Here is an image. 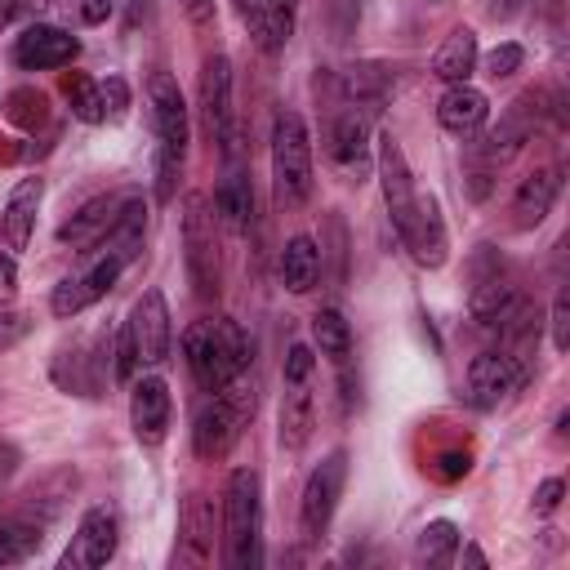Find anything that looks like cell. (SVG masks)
<instances>
[{"label":"cell","instance_id":"1","mask_svg":"<svg viewBox=\"0 0 570 570\" xmlns=\"http://www.w3.org/2000/svg\"><path fill=\"white\" fill-rule=\"evenodd\" d=\"M374 174H379V187H383V205H387V218H392V232L396 240L405 245V254L436 272L445 267L450 258V240H445V218H441V205L436 196L419 191L414 187V174L405 165V151L392 134H379L374 138Z\"/></svg>","mask_w":570,"mask_h":570},{"label":"cell","instance_id":"2","mask_svg":"<svg viewBox=\"0 0 570 570\" xmlns=\"http://www.w3.org/2000/svg\"><path fill=\"white\" fill-rule=\"evenodd\" d=\"M183 361H187L196 387L209 396L223 383H232L240 370H249L254 338L232 316H209V321L187 325V334H183Z\"/></svg>","mask_w":570,"mask_h":570},{"label":"cell","instance_id":"3","mask_svg":"<svg viewBox=\"0 0 570 570\" xmlns=\"http://www.w3.org/2000/svg\"><path fill=\"white\" fill-rule=\"evenodd\" d=\"M254 410H258V379L249 370H240L232 383L209 392L205 405L196 410V419H191V450L200 459H209V463L227 459L232 445L240 441V432L249 428Z\"/></svg>","mask_w":570,"mask_h":570},{"label":"cell","instance_id":"4","mask_svg":"<svg viewBox=\"0 0 570 570\" xmlns=\"http://www.w3.org/2000/svg\"><path fill=\"white\" fill-rule=\"evenodd\" d=\"M147 102H151V125H156V200H174L178 183H183V165H187V102L183 89L169 71H156L147 80Z\"/></svg>","mask_w":570,"mask_h":570},{"label":"cell","instance_id":"5","mask_svg":"<svg viewBox=\"0 0 570 570\" xmlns=\"http://www.w3.org/2000/svg\"><path fill=\"white\" fill-rule=\"evenodd\" d=\"M218 534L232 570H254L263 561V476L254 468H236L227 476Z\"/></svg>","mask_w":570,"mask_h":570},{"label":"cell","instance_id":"6","mask_svg":"<svg viewBox=\"0 0 570 570\" xmlns=\"http://www.w3.org/2000/svg\"><path fill=\"white\" fill-rule=\"evenodd\" d=\"M272 191L276 205H303L312 196V134L294 107L272 120Z\"/></svg>","mask_w":570,"mask_h":570},{"label":"cell","instance_id":"7","mask_svg":"<svg viewBox=\"0 0 570 570\" xmlns=\"http://www.w3.org/2000/svg\"><path fill=\"white\" fill-rule=\"evenodd\" d=\"M183 263L196 298H218L223 289V254H218V214L205 191L183 200Z\"/></svg>","mask_w":570,"mask_h":570},{"label":"cell","instance_id":"8","mask_svg":"<svg viewBox=\"0 0 570 570\" xmlns=\"http://www.w3.org/2000/svg\"><path fill=\"white\" fill-rule=\"evenodd\" d=\"M343 485H347V450H330L307 472L303 494H298V534H303V543H321V534L330 530L334 508L343 499Z\"/></svg>","mask_w":570,"mask_h":570},{"label":"cell","instance_id":"9","mask_svg":"<svg viewBox=\"0 0 570 570\" xmlns=\"http://www.w3.org/2000/svg\"><path fill=\"white\" fill-rule=\"evenodd\" d=\"M120 272H125V258H120V254H111V249H102L85 272L62 276V281L53 285V294H49V312H53L58 321L80 316V312H85V307H94L102 294H111V285L120 281Z\"/></svg>","mask_w":570,"mask_h":570},{"label":"cell","instance_id":"10","mask_svg":"<svg viewBox=\"0 0 570 570\" xmlns=\"http://www.w3.org/2000/svg\"><path fill=\"white\" fill-rule=\"evenodd\" d=\"M530 379V365L521 356H512L508 347L499 352H481L468 361V401L476 410H494L499 401H508L512 392H521Z\"/></svg>","mask_w":570,"mask_h":570},{"label":"cell","instance_id":"11","mask_svg":"<svg viewBox=\"0 0 570 570\" xmlns=\"http://www.w3.org/2000/svg\"><path fill=\"white\" fill-rule=\"evenodd\" d=\"M196 111H200L205 138L227 151V142H232V62H227V53H209L200 62Z\"/></svg>","mask_w":570,"mask_h":570},{"label":"cell","instance_id":"12","mask_svg":"<svg viewBox=\"0 0 570 570\" xmlns=\"http://www.w3.org/2000/svg\"><path fill=\"white\" fill-rule=\"evenodd\" d=\"M125 325H129V338L138 347V365L156 370V365L169 361V352H174V325H169V303H165V294L156 285L134 298Z\"/></svg>","mask_w":570,"mask_h":570},{"label":"cell","instance_id":"13","mask_svg":"<svg viewBox=\"0 0 570 570\" xmlns=\"http://www.w3.org/2000/svg\"><path fill=\"white\" fill-rule=\"evenodd\" d=\"M116 543H120V521H116V512H111L107 503H94V508L80 517V525H76L67 552L58 557V566H62V570H98V566H107V561L116 557Z\"/></svg>","mask_w":570,"mask_h":570},{"label":"cell","instance_id":"14","mask_svg":"<svg viewBox=\"0 0 570 570\" xmlns=\"http://www.w3.org/2000/svg\"><path fill=\"white\" fill-rule=\"evenodd\" d=\"M169 414H174V401H169V383L160 374H142L129 383V428H134L138 445L156 450L169 436Z\"/></svg>","mask_w":570,"mask_h":570},{"label":"cell","instance_id":"15","mask_svg":"<svg viewBox=\"0 0 570 570\" xmlns=\"http://www.w3.org/2000/svg\"><path fill=\"white\" fill-rule=\"evenodd\" d=\"M330 160H334V169L347 183H361L365 178V169L374 165V142H370L365 111L347 107V111L334 116V125H330Z\"/></svg>","mask_w":570,"mask_h":570},{"label":"cell","instance_id":"16","mask_svg":"<svg viewBox=\"0 0 570 570\" xmlns=\"http://www.w3.org/2000/svg\"><path fill=\"white\" fill-rule=\"evenodd\" d=\"M76 53H80V40L62 27H49V22H31L13 40V62L22 71H53V67L76 62Z\"/></svg>","mask_w":570,"mask_h":570},{"label":"cell","instance_id":"17","mask_svg":"<svg viewBox=\"0 0 570 570\" xmlns=\"http://www.w3.org/2000/svg\"><path fill=\"white\" fill-rule=\"evenodd\" d=\"M281 414H276V441L281 450L298 454L312 441L316 428V401H312V379H281Z\"/></svg>","mask_w":570,"mask_h":570},{"label":"cell","instance_id":"18","mask_svg":"<svg viewBox=\"0 0 570 570\" xmlns=\"http://www.w3.org/2000/svg\"><path fill=\"white\" fill-rule=\"evenodd\" d=\"M214 539H218V517H214V503L205 494H187L183 508H178V561H209L214 557Z\"/></svg>","mask_w":570,"mask_h":570},{"label":"cell","instance_id":"19","mask_svg":"<svg viewBox=\"0 0 570 570\" xmlns=\"http://www.w3.org/2000/svg\"><path fill=\"white\" fill-rule=\"evenodd\" d=\"M125 191H111V196H94L85 200L62 227H58V245H71V249H85V245H102V236L111 232L116 214L125 209Z\"/></svg>","mask_w":570,"mask_h":570},{"label":"cell","instance_id":"20","mask_svg":"<svg viewBox=\"0 0 570 570\" xmlns=\"http://www.w3.org/2000/svg\"><path fill=\"white\" fill-rule=\"evenodd\" d=\"M557 196H561V169L557 165H543V169L525 174L521 187H517V196H512V227L534 232L552 214Z\"/></svg>","mask_w":570,"mask_h":570},{"label":"cell","instance_id":"21","mask_svg":"<svg viewBox=\"0 0 570 570\" xmlns=\"http://www.w3.org/2000/svg\"><path fill=\"white\" fill-rule=\"evenodd\" d=\"M40 200H45V183L40 178H18L4 209H0V232H4V249H27L31 232H36V214H40Z\"/></svg>","mask_w":570,"mask_h":570},{"label":"cell","instance_id":"22","mask_svg":"<svg viewBox=\"0 0 570 570\" xmlns=\"http://www.w3.org/2000/svg\"><path fill=\"white\" fill-rule=\"evenodd\" d=\"M436 120H441V129L445 134H454V138H472L485 120H490V98L476 89V85H450L445 94H441V102H436Z\"/></svg>","mask_w":570,"mask_h":570},{"label":"cell","instance_id":"23","mask_svg":"<svg viewBox=\"0 0 570 570\" xmlns=\"http://www.w3.org/2000/svg\"><path fill=\"white\" fill-rule=\"evenodd\" d=\"M214 214L227 232H249V223H254V183L240 165H232L223 174V183L214 187Z\"/></svg>","mask_w":570,"mask_h":570},{"label":"cell","instance_id":"24","mask_svg":"<svg viewBox=\"0 0 570 570\" xmlns=\"http://www.w3.org/2000/svg\"><path fill=\"white\" fill-rule=\"evenodd\" d=\"M476 58H481V45H476V31L472 27H454L441 49L432 53V76L445 80V85H463L472 71H476Z\"/></svg>","mask_w":570,"mask_h":570},{"label":"cell","instance_id":"25","mask_svg":"<svg viewBox=\"0 0 570 570\" xmlns=\"http://www.w3.org/2000/svg\"><path fill=\"white\" fill-rule=\"evenodd\" d=\"M321 267H325V258H321V245L312 236L298 232V236L285 240V249H281V285L289 294H307L321 281Z\"/></svg>","mask_w":570,"mask_h":570},{"label":"cell","instance_id":"26","mask_svg":"<svg viewBox=\"0 0 570 570\" xmlns=\"http://www.w3.org/2000/svg\"><path fill=\"white\" fill-rule=\"evenodd\" d=\"M45 525H49V517H31V512L4 517L0 521V566L31 561L40 552V543H45Z\"/></svg>","mask_w":570,"mask_h":570},{"label":"cell","instance_id":"27","mask_svg":"<svg viewBox=\"0 0 570 570\" xmlns=\"http://www.w3.org/2000/svg\"><path fill=\"white\" fill-rule=\"evenodd\" d=\"M396 89L392 71L387 67H374V62H361V67H347L343 71V98L356 107V111H379V102Z\"/></svg>","mask_w":570,"mask_h":570},{"label":"cell","instance_id":"28","mask_svg":"<svg viewBox=\"0 0 570 570\" xmlns=\"http://www.w3.org/2000/svg\"><path fill=\"white\" fill-rule=\"evenodd\" d=\"M312 347L325 361H334L338 370L347 365V356H352V325H347V316L338 307H316V316H312Z\"/></svg>","mask_w":570,"mask_h":570},{"label":"cell","instance_id":"29","mask_svg":"<svg viewBox=\"0 0 570 570\" xmlns=\"http://www.w3.org/2000/svg\"><path fill=\"white\" fill-rule=\"evenodd\" d=\"M142 236H147V209H142V200H138V196H129V200H125V209L116 214L111 232L102 236V249H111V254H120V258L129 263V258H138Z\"/></svg>","mask_w":570,"mask_h":570},{"label":"cell","instance_id":"30","mask_svg":"<svg viewBox=\"0 0 570 570\" xmlns=\"http://www.w3.org/2000/svg\"><path fill=\"white\" fill-rule=\"evenodd\" d=\"M521 298V289L508 281V276H485V281H476L472 285V298H468V312H472V321H481V325H494L512 303Z\"/></svg>","mask_w":570,"mask_h":570},{"label":"cell","instance_id":"31","mask_svg":"<svg viewBox=\"0 0 570 570\" xmlns=\"http://www.w3.org/2000/svg\"><path fill=\"white\" fill-rule=\"evenodd\" d=\"M459 543H463L459 525H454L450 517H436V521H428V525L419 530V539H414V561H423V566H450V561L459 557Z\"/></svg>","mask_w":570,"mask_h":570},{"label":"cell","instance_id":"32","mask_svg":"<svg viewBox=\"0 0 570 570\" xmlns=\"http://www.w3.org/2000/svg\"><path fill=\"white\" fill-rule=\"evenodd\" d=\"M62 98H67V107H71L76 120H85V125H102V120H107V111H102V89H98V80L85 76V71H67V76H62Z\"/></svg>","mask_w":570,"mask_h":570},{"label":"cell","instance_id":"33","mask_svg":"<svg viewBox=\"0 0 570 570\" xmlns=\"http://www.w3.org/2000/svg\"><path fill=\"white\" fill-rule=\"evenodd\" d=\"M4 116L18 125V129H40L45 120H49V98L40 94V89H31V85H22V89H9V98H4Z\"/></svg>","mask_w":570,"mask_h":570},{"label":"cell","instance_id":"34","mask_svg":"<svg viewBox=\"0 0 570 570\" xmlns=\"http://www.w3.org/2000/svg\"><path fill=\"white\" fill-rule=\"evenodd\" d=\"M294 13H298V0H267V31H263V45L267 53L285 49V40L294 36Z\"/></svg>","mask_w":570,"mask_h":570},{"label":"cell","instance_id":"35","mask_svg":"<svg viewBox=\"0 0 570 570\" xmlns=\"http://www.w3.org/2000/svg\"><path fill=\"white\" fill-rule=\"evenodd\" d=\"M481 62V71L490 76V80H508L512 71H521V62H525V49L517 45V40H503V45H494L485 58H476Z\"/></svg>","mask_w":570,"mask_h":570},{"label":"cell","instance_id":"36","mask_svg":"<svg viewBox=\"0 0 570 570\" xmlns=\"http://www.w3.org/2000/svg\"><path fill=\"white\" fill-rule=\"evenodd\" d=\"M134 374H138V347L129 338V325H120L111 334V379L116 383H134Z\"/></svg>","mask_w":570,"mask_h":570},{"label":"cell","instance_id":"37","mask_svg":"<svg viewBox=\"0 0 570 570\" xmlns=\"http://www.w3.org/2000/svg\"><path fill=\"white\" fill-rule=\"evenodd\" d=\"M98 89H102V111H107V120H111V125L125 120V116H129V85H125V76H107V80H98Z\"/></svg>","mask_w":570,"mask_h":570},{"label":"cell","instance_id":"38","mask_svg":"<svg viewBox=\"0 0 570 570\" xmlns=\"http://www.w3.org/2000/svg\"><path fill=\"white\" fill-rule=\"evenodd\" d=\"M548 325H552V347H557V352H566V347H570V294H566V285H561V289H557V298H552Z\"/></svg>","mask_w":570,"mask_h":570},{"label":"cell","instance_id":"39","mask_svg":"<svg viewBox=\"0 0 570 570\" xmlns=\"http://www.w3.org/2000/svg\"><path fill=\"white\" fill-rule=\"evenodd\" d=\"M312 370H316V347H307V343H289L285 365H281V379H312Z\"/></svg>","mask_w":570,"mask_h":570},{"label":"cell","instance_id":"40","mask_svg":"<svg viewBox=\"0 0 570 570\" xmlns=\"http://www.w3.org/2000/svg\"><path fill=\"white\" fill-rule=\"evenodd\" d=\"M232 9H236V18L249 27L254 45H263V31H267V0H232Z\"/></svg>","mask_w":570,"mask_h":570},{"label":"cell","instance_id":"41","mask_svg":"<svg viewBox=\"0 0 570 570\" xmlns=\"http://www.w3.org/2000/svg\"><path fill=\"white\" fill-rule=\"evenodd\" d=\"M27 334H31V316H27V312H4V307H0V352L13 347V343H22Z\"/></svg>","mask_w":570,"mask_h":570},{"label":"cell","instance_id":"42","mask_svg":"<svg viewBox=\"0 0 570 570\" xmlns=\"http://www.w3.org/2000/svg\"><path fill=\"white\" fill-rule=\"evenodd\" d=\"M561 494H566V485H561V476H548L539 490H534V512H557L561 508Z\"/></svg>","mask_w":570,"mask_h":570},{"label":"cell","instance_id":"43","mask_svg":"<svg viewBox=\"0 0 570 570\" xmlns=\"http://www.w3.org/2000/svg\"><path fill=\"white\" fill-rule=\"evenodd\" d=\"M13 294H18V263L9 249H0V307L13 303Z\"/></svg>","mask_w":570,"mask_h":570},{"label":"cell","instance_id":"44","mask_svg":"<svg viewBox=\"0 0 570 570\" xmlns=\"http://www.w3.org/2000/svg\"><path fill=\"white\" fill-rule=\"evenodd\" d=\"M76 9H80V22H85V27H102V22L111 18L116 0H80Z\"/></svg>","mask_w":570,"mask_h":570},{"label":"cell","instance_id":"45","mask_svg":"<svg viewBox=\"0 0 570 570\" xmlns=\"http://www.w3.org/2000/svg\"><path fill=\"white\" fill-rule=\"evenodd\" d=\"M183 4V13H187V22L191 27H209L214 22V4L218 0H178Z\"/></svg>","mask_w":570,"mask_h":570},{"label":"cell","instance_id":"46","mask_svg":"<svg viewBox=\"0 0 570 570\" xmlns=\"http://www.w3.org/2000/svg\"><path fill=\"white\" fill-rule=\"evenodd\" d=\"M459 552H463V561H468V566H485V552H481L476 543H459Z\"/></svg>","mask_w":570,"mask_h":570},{"label":"cell","instance_id":"47","mask_svg":"<svg viewBox=\"0 0 570 570\" xmlns=\"http://www.w3.org/2000/svg\"><path fill=\"white\" fill-rule=\"evenodd\" d=\"M566 432H570V410H561V414H557V436L566 441Z\"/></svg>","mask_w":570,"mask_h":570},{"label":"cell","instance_id":"48","mask_svg":"<svg viewBox=\"0 0 570 570\" xmlns=\"http://www.w3.org/2000/svg\"><path fill=\"white\" fill-rule=\"evenodd\" d=\"M4 142V138H0ZM22 156H31V147H18V151H4V160H22Z\"/></svg>","mask_w":570,"mask_h":570}]
</instances>
